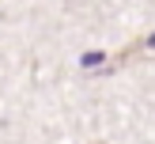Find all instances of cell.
Segmentation results:
<instances>
[{
	"label": "cell",
	"instance_id": "obj_1",
	"mask_svg": "<svg viewBox=\"0 0 155 144\" xmlns=\"http://www.w3.org/2000/svg\"><path fill=\"white\" fill-rule=\"evenodd\" d=\"M102 57H106V53H98V49H91L87 57H83V68H95V65H98V61H102Z\"/></svg>",
	"mask_w": 155,
	"mask_h": 144
}]
</instances>
